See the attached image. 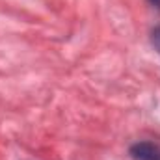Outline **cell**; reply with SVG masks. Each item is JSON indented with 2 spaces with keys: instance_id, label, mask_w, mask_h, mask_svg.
<instances>
[{
  "instance_id": "6da1fadb",
  "label": "cell",
  "mask_w": 160,
  "mask_h": 160,
  "mask_svg": "<svg viewBox=\"0 0 160 160\" xmlns=\"http://www.w3.org/2000/svg\"><path fill=\"white\" fill-rule=\"evenodd\" d=\"M128 155L132 160H160V145L153 142H138L130 145Z\"/></svg>"
},
{
  "instance_id": "7a4b0ae2",
  "label": "cell",
  "mask_w": 160,
  "mask_h": 160,
  "mask_svg": "<svg viewBox=\"0 0 160 160\" xmlns=\"http://www.w3.org/2000/svg\"><path fill=\"white\" fill-rule=\"evenodd\" d=\"M151 43H153V47L160 52V26H157V28L151 32Z\"/></svg>"
},
{
  "instance_id": "3957f363",
  "label": "cell",
  "mask_w": 160,
  "mask_h": 160,
  "mask_svg": "<svg viewBox=\"0 0 160 160\" xmlns=\"http://www.w3.org/2000/svg\"><path fill=\"white\" fill-rule=\"evenodd\" d=\"M149 2H151L155 8H158V9H160V0H149Z\"/></svg>"
}]
</instances>
